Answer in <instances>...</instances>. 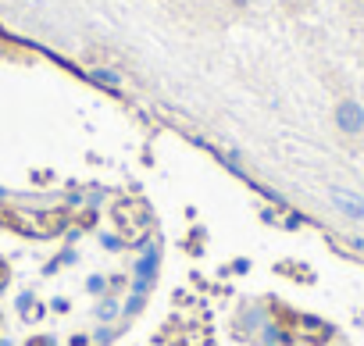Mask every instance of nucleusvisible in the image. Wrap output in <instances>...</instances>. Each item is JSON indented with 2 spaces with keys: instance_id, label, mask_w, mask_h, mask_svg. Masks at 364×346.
<instances>
[{
  "instance_id": "f257e3e1",
  "label": "nucleus",
  "mask_w": 364,
  "mask_h": 346,
  "mask_svg": "<svg viewBox=\"0 0 364 346\" xmlns=\"http://www.w3.org/2000/svg\"><path fill=\"white\" fill-rule=\"evenodd\" d=\"M107 222H111V236H114L118 243H125V247H136V243L150 239V232H154V215H150V207H146L143 200H136V197H118V200H111Z\"/></svg>"
},
{
  "instance_id": "f03ea898",
  "label": "nucleus",
  "mask_w": 364,
  "mask_h": 346,
  "mask_svg": "<svg viewBox=\"0 0 364 346\" xmlns=\"http://www.w3.org/2000/svg\"><path fill=\"white\" fill-rule=\"evenodd\" d=\"M0 218L29 236H58L68 222L65 211H11V207H0Z\"/></svg>"
},
{
  "instance_id": "7ed1b4c3",
  "label": "nucleus",
  "mask_w": 364,
  "mask_h": 346,
  "mask_svg": "<svg viewBox=\"0 0 364 346\" xmlns=\"http://www.w3.org/2000/svg\"><path fill=\"white\" fill-rule=\"evenodd\" d=\"M336 121H339L343 132L357 136V132L364 129V107H360L357 100H339V107H336Z\"/></svg>"
},
{
  "instance_id": "20e7f679",
  "label": "nucleus",
  "mask_w": 364,
  "mask_h": 346,
  "mask_svg": "<svg viewBox=\"0 0 364 346\" xmlns=\"http://www.w3.org/2000/svg\"><path fill=\"white\" fill-rule=\"evenodd\" d=\"M4 279H8V271H4V268H0V286H4Z\"/></svg>"
},
{
  "instance_id": "39448f33",
  "label": "nucleus",
  "mask_w": 364,
  "mask_h": 346,
  "mask_svg": "<svg viewBox=\"0 0 364 346\" xmlns=\"http://www.w3.org/2000/svg\"><path fill=\"white\" fill-rule=\"evenodd\" d=\"M29 346H47V342H43V339H33V342H29Z\"/></svg>"
}]
</instances>
